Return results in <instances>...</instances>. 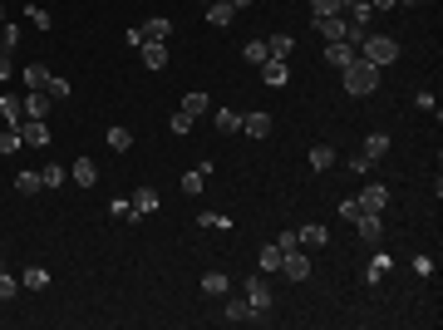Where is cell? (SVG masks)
Here are the masks:
<instances>
[{
  "label": "cell",
  "mask_w": 443,
  "mask_h": 330,
  "mask_svg": "<svg viewBox=\"0 0 443 330\" xmlns=\"http://www.w3.org/2000/svg\"><path fill=\"white\" fill-rule=\"evenodd\" d=\"M45 94H50V99H69V79H54V74H50V84H45Z\"/></svg>",
  "instance_id": "cell-40"
},
{
  "label": "cell",
  "mask_w": 443,
  "mask_h": 330,
  "mask_svg": "<svg viewBox=\"0 0 443 330\" xmlns=\"http://www.w3.org/2000/svg\"><path fill=\"white\" fill-rule=\"evenodd\" d=\"M291 50H296L291 35H271V40H266V55H271V59H291Z\"/></svg>",
  "instance_id": "cell-21"
},
{
  "label": "cell",
  "mask_w": 443,
  "mask_h": 330,
  "mask_svg": "<svg viewBox=\"0 0 443 330\" xmlns=\"http://www.w3.org/2000/svg\"><path fill=\"white\" fill-rule=\"evenodd\" d=\"M350 59H355V45H350V40H330V45H326V64H330V69H345Z\"/></svg>",
  "instance_id": "cell-11"
},
{
  "label": "cell",
  "mask_w": 443,
  "mask_h": 330,
  "mask_svg": "<svg viewBox=\"0 0 443 330\" xmlns=\"http://www.w3.org/2000/svg\"><path fill=\"white\" fill-rule=\"evenodd\" d=\"M330 163H335V148H330V143H316V148H311V168H316V173H326Z\"/></svg>",
  "instance_id": "cell-26"
},
{
  "label": "cell",
  "mask_w": 443,
  "mask_h": 330,
  "mask_svg": "<svg viewBox=\"0 0 443 330\" xmlns=\"http://www.w3.org/2000/svg\"><path fill=\"white\" fill-rule=\"evenodd\" d=\"M128 203H133V222H138V217H148V212H158V188H138V193H133Z\"/></svg>",
  "instance_id": "cell-12"
},
{
  "label": "cell",
  "mask_w": 443,
  "mask_h": 330,
  "mask_svg": "<svg viewBox=\"0 0 443 330\" xmlns=\"http://www.w3.org/2000/svg\"><path fill=\"white\" fill-rule=\"evenodd\" d=\"M64 178H69V168H59V163H45V168H40V183H45V188H59Z\"/></svg>",
  "instance_id": "cell-29"
},
{
  "label": "cell",
  "mask_w": 443,
  "mask_h": 330,
  "mask_svg": "<svg viewBox=\"0 0 443 330\" xmlns=\"http://www.w3.org/2000/svg\"><path fill=\"white\" fill-rule=\"evenodd\" d=\"M15 291H20V281H15V276L0 266V301H15Z\"/></svg>",
  "instance_id": "cell-38"
},
{
  "label": "cell",
  "mask_w": 443,
  "mask_h": 330,
  "mask_svg": "<svg viewBox=\"0 0 443 330\" xmlns=\"http://www.w3.org/2000/svg\"><path fill=\"white\" fill-rule=\"evenodd\" d=\"M50 104H54V99H50L45 89H30V94H25V118H45Z\"/></svg>",
  "instance_id": "cell-15"
},
{
  "label": "cell",
  "mask_w": 443,
  "mask_h": 330,
  "mask_svg": "<svg viewBox=\"0 0 443 330\" xmlns=\"http://www.w3.org/2000/svg\"><path fill=\"white\" fill-rule=\"evenodd\" d=\"M50 281H54V276H50L45 266H30V271H20V286H25V291H45Z\"/></svg>",
  "instance_id": "cell-20"
},
{
  "label": "cell",
  "mask_w": 443,
  "mask_h": 330,
  "mask_svg": "<svg viewBox=\"0 0 443 330\" xmlns=\"http://www.w3.org/2000/svg\"><path fill=\"white\" fill-rule=\"evenodd\" d=\"M0 50H5V55H10V45H5V30H0Z\"/></svg>",
  "instance_id": "cell-52"
},
{
  "label": "cell",
  "mask_w": 443,
  "mask_h": 330,
  "mask_svg": "<svg viewBox=\"0 0 443 330\" xmlns=\"http://www.w3.org/2000/svg\"><path fill=\"white\" fill-rule=\"evenodd\" d=\"M316 30H321V40H345L350 20L345 15H326V20H316Z\"/></svg>",
  "instance_id": "cell-14"
},
{
  "label": "cell",
  "mask_w": 443,
  "mask_h": 330,
  "mask_svg": "<svg viewBox=\"0 0 443 330\" xmlns=\"http://www.w3.org/2000/svg\"><path fill=\"white\" fill-rule=\"evenodd\" d=\"M202 188H207L202 173H183V193H188V198H202Z\"/></svg>",
  "instance_id": "cell-35"
},
{
  "label": "cell",
  "mask_w": 443,
  "mask_h": 330,
  "mask_svg": "<svg viewBox=\"0 0 443 330\" xmlns=\"http://www.w3.org/2000/svg\"><path fill=\"white\" fill-rule=\"evenodd\" d=\"M197 222L212 227V232H226V227H231V217H222V212H197Z\"/></svg>",
  "instance_id": "cell-39"
},
{
  "label": "cell",
  "mask_w": 443,
  "mask_h": 330,
  "mask_svg": "<svg viewBox=\"0 0 443 330\" xmlns=\"http://www.w3.org/2000/svg\"><path fill=\"white\" fill-rule=\"evenodd\" d=\"M399 0H369V10H394Z\"/></svg>",
  "instance_id": "cell-50"
},
{
  "label": "cell",
  "mask_w": 443,
  "mask_h": 330,
  "mask_svg": "<svg viewBox=\"0 0 443 330\" xmlns=\"http://www.w3.org/2000/svg\"><path fill=\"white\" fill-rule=\"evenodd\" d=\"M355 50H359V59H369L374 69H384V64L399 59V40H394V35H364Z\"/></svg>",
  "instance_id": "cell-2"
},
{
  "label": "cell",
  "mask_w": 443,
  "mask_h": 330,
  "mask_svg": "<svg viewBox=\"0 0 443 330\" xmlns=\"http://www.w3.org/2000/svg\"><path fill=\"white\" fill-rule=\"evenodd\" d=\"M231 5H236V10H246V5H251V0H231Z\"/></svg>",
  "instance_id": "cell-51"
},
{
  "label": "cell",
  "mask_w": 443,
  "mask_h": 330,
  "mask_svg": "<svg viewBox=\"0 0 443 330\" xmlns=\"http://www.w3.org/2000/svg\"><path fill=\"white\" fill-rule=\"evenodd\" d=\"M69 178H74L79 188H94V183H99V168H94V158H74V168H69Z\"/></svg>",
  "instance_id": "cell-13"
},
{
  "label": "cell",
  "mask_w": 443,
  "mask_h": 330,
  "mask_svg": "<svg viewBox=\"0 0 443 330\" xmlns=\"http://www.w3.org/2000/svg\"><path fill=\"white\" fill-rule=\"evenodd\" d=\"M256 69H261V84H271V89H286V84H291V64H286V59H271V55H266Z\"/></svg>",
  "instance_id": "cell-6"
},
{
  "label": "cell",
  "mask_w": 443,
  "mask_h": 330,
  "mask_svg": "<svg viewBox=\"0 0 443 330\" xmlns=\"http://www.w3.org/2000/svg\"><path fill=\"white\" fill-rule=\"evenodd\" d=\"M340 74H345V89H350L355 99H364V94H374V89H379V69H374L369 59H359V55H355Z\"/></svg>",
  "instance_id": "cell-1"
},
{
  "label": "cell",
  "mask_w": 443,
  "mask_h": 330,
  "mask_svg": "<svg viewBox=\"0 0 443 330\" xmlns=\"http://www.w3.org/2000/svg\"><path fill=\"white\" fill-rule=\"evenodd\" d=\"M350 5H355V0H340V10H350Z\"/></svg>",
  "instance_id": "cell-53"
},
{
  "label": "cell",
  "mask_w": 443,
  "mask_h": 330,
  "mask_svg": "<svg viewBox=\"0 0 443 330\" xmlns=\"http://www.w3.org/2000/svg\"><path fill=\"white\" fill-rule=\"evenodd\" d=\"M355 227H359V237H364V241H379V237H384L379 212H359V217H355Z\"/></svg>",
  "instance_id": "cell-16"
},
{
  "label": "cell",
  "mask_w": 443,
  "mask_h": 330,
  "mask_svg": "<svg viewBox=\"0 0 443 330\" xmlns=\"http://www.w3.org/2000/svg\"><path fill=\"white\" fill-rule=\"evenodd\" d=\"M212 118H217V133H236V128H241L236 109H212Z\"/></svg>",
  "instance_id": "cell-31"
},
{
  "label": "cell",
  "mask_w": 443,
  "mask_h": 330,
  "mask_svg": "<svg viewBox=\"0 0 443 330\" xmlns=\"http://www.w3.org/2000/svg\"><path fill=\"white\" fill-rule=\"evenodd\" d=\"M20 79H25L30 89H45V84H50V69H45V64H30V69H25Z\"/></svg>",
  "instance_id": "cell-33"
},
{
  "label": "cell",
  "mask_w": 443,
  "mask_h": 330,
  "mask_svg": "<svg viewBox=\"0 0 443 330\" xmlns=\"http://www.w3.org/2000/svg\"><path fill=\"white\" fill-rule=\"evenodd\" d=\"M30 25H40V30H50V25H54V15H50V10H40V5H30Z\"/></svg>",
  "instance_id": "cell-43"
},
{
  "label": "cell",
  "mask_w": 443,
  "mask_h": 330,
  "mask_svg": "<svg viewBox=\"0 0 443 330\" xmlns=\"http://www.w3.org/2000/svg\"><path fill=\"white\" fill-rule=\"evenodd\" d=\"M109 148H113V153H128V148H133V133H128L123 123H113V128H109Z\"/></svg>",
  "instance_id": "cell-27"
},
{
  "label": "cell",
  "mask_w": 443,
  "mask_h": 330,
  "mask_svg": "<svg viewBox=\"0 0 443 330\" xmlns=\"http://www.w3.org/2000/svg\"><path fill=\"white\" fill-rule=\"evenodd\" d=\"M109 212H113V217H123V222H133V203H128V198H113Z\"/></svg>",
  "instance_id": "cell-42"
},
{
  "label": "cell",
  "mask_w": 443,
  "mask_h": 330,
  "mask_svg": "<svg viewBox=\"0 0 443 330\" xmlns=\"http://www.w3.org/2000/svg\"><path fill=\"white\" fill-rule=\"evenodd\" d=\"M384 271H389V256H374V261H369V276H364V281L374 286V281H384Z\"/></svg>",
  "instance_id": "cell-41"
},
{
  "label": "cell",
  "mask_w": 443,
  "mask_h": 330,
  "mask_svg": "<svg viewBox=\"0 0 443 330\" xmlns=\"http://www.w3.org/2000/svg\"><path fill=\"white\" fill-rule=\"evenodd\" d=\"M276 246H281V251H296V246H301V232H281Z\"/></svg>",
  "instance_id": "cell-46"
},
{
  "label": "cell",
  "mask_w": 443,
  "mask_h": 330,
  "mask_svg": "<svg viewBox=\"0 0 443 330\" xmlns=\"http://www.w3.org/2000/svg\"><path fill=\"white\" fill-rule=\"evenodd\" d=\"M345 20H350V25H359V30H369V20H374V10H369V0H355Z\"/></svg>",
  "instance_id": "cell-24"
},
{
  "label": "cell",
  "mask_w": 443,
  "mask_h": 330,
  "mask_svg": "<svg viewBox=\"0 0 443 330\" xmlns=\"http://www.w3.org/2000/svg\"><path fill=\"white\" fill-rule=\"evenodd\" d=\"M241 133H246V138H266V133H271V113L251 109L246 118H241Z\"/></svg>",
  "instance_id": "cell-10"
},
{
  "label": "cell",
  "mask_w": 443,
  "mask_h": 330,
  "mask_svg": "<svg viewBox=\"0 0 443 330\" xmlns=\"http://www.w3.org/2000/svg\"><path fill=\"white\" fill-rule=\"evenodd\" d=\"M350 163V173H374V158H364V153H355V158H345Z\"/></svg>",
  "instance_id": "cell-44"
},
{
  "label": "cell",
  "mask_w": 443,
  "mask_h": 330,
  "mask_svg": "<svg viewBox=\"0 0 443 330\" xmlns=\"http://www.w3.org/2000/svg\"><path fill=\"white\" fill-rule=\"evenodd\" d=\"M0 20H5V5H0Z\"/></svg>",
  "instance_id": "cell-55"
},
{
  "label": "cell",
  "mask_w": 443,
  "mask_h": 330,
  "mask_svg": "<svg viewBox=\"0 0 443 330\" xmlns=\"http://www.w3.org/2000/svg\"><path fill=\"white\" fill-rule=\"evenodd\" d=\"M399 5H419V0H399Z\"/></svg>",
  "instance_id": "cell-54"
},
{
  "label": "cell",
  "mask_w": 443,
  "mask_h": 330,
  "mask_svg": "<svg viewBox=\"0 0 443 330\" xmlns=\"http://www.w3.org/2000/svg\"><path fill=\"white\" fill-rule=\"evenodd\" d=\"M183 113H192V118H202V113H212V99H207V94L197 89V94H188V99H183Z\"/></svg>",
  "instance_id": "cell-23"
},
{
  "label": "cell",
  "mask_w": 443,
  "mask_h": 330,
  "mask_svg": "<svg viewBox=\"0 0 443 330\" xmlns=\"http://www.w3.org/2000/svg\"><path fill=\"white\" fill-rule=\"evenodd\" d=\"M281 256H286V251H281L276 241H266V246H261V271H281Z\"/></svg>",
  "instance_id": "cell-30"
},
{
  "label": "cell",
  "mask_w": 443,
  "mask_h": 330,
  "mask_svg": "<svg viewBox=\"0 0 443 330\" xmlns=\"http://www.w3.org/2000/svg\"><path fill=\"white\" fill-rule=\"evenodd\" d=\"M222 321H231V326H236V321H251V326H266L271 316H261V311H251V301H246V296H226V301H222Z\"/></svg>",
  "instance_id": "cell-3"
},
{
  "label": "cell",
  "mask_w": 443,
  "mask_h": 330,
  "mask_svg": "<svg viewBox=\"0 0 443 330\" xmlns=\"http://www.w3.org/2000/svg\"><path fill=\"white\" fill-rule=\"evenodd\" d=\"M10 79H15V64H10V55L0 50V84H10Z\"/></svg>",
  "instance_id": "cell-49"
},
{
  "label": "cell",
  "mask_w": 443,
  "mask_h": 330,
  "mask_svg": "<svg viewBox=\"0 0 443 330\" xmlns=\"http://www.w3.org/2000/svg\"><path fill=\"white\" fill-rule=\"evenodd\" d=\"M138 55H143V64H148V69H168V45H163V40H143V45H138Z\"/></svg>",
  "instance_id": "cell-8"
},
{
  "label": "cell",
  "mask_w": 443,
  "mask_h": 330,
  "mask_svg": "<svg viewBox=\"0 0 443 330\" xmlns=\"http://www.w3.org/2000/svg\"><path fill=\"white\" fill-rule=\"evenodd\" d=\"M0 153H5V158L20 153V133H15V128H0Z\"/></svg>",
  "instance_id": "cell-37"
},
{
  "label": "cell",
  "mask_w": 443,
  "mask_h": 330,
  "mask_svg": "<svg viewBox=\"0 0 443 330\" xmlns=\"http://www.w3.org/2000/svg\"><path fill=\"white\" fill-rule=\"evenodd\" d=\"M359 207H364V212H384V207H389V188H384V183H369V188L359 193Z\"/></svg>",
  "instance_id": "cell-9"
},
{
  "label": "cell",
  "mask_w": 443,
  "mask_h": 330,
  "mask_svg": "<svg viewBox=\"0 0 443 330\" xmlns=\"http://www.w3.org/2000/svg\"><path fill=\"white\" fill-rule=\"evenodd\" d=\"M241 59H246V64H261V59H266V40H246V45H241Z\"/></svg>",
  "instance_id": "cell-32"
},
{
  "label": "cell",
  "mask_w": 443,
  "mask_h": 330,
  "mask_svg": "<svg viewBox=\"0 0 443 330\" xmlns=\"http://www.w3.org/2000/svg\"><path fill=\"white\" fill-rule=\"evenodd\" d=\"M5 128H15L20 143H30V148H50V123L45 118H20V123H5Z\"/></svg>",
  "instance_id": "cell-4"
},
{
  "label": "cell",
  "mask_w": 443,
  "mask_h": 330,
  "mask_svg": "<svg viewBox=\"0 0 443 330\" xmlns=\"http://www.w3.org/2000/svg\"><path fill=\"white\" fill-rule=\"evenodd\" d=\"M414 271H419V276H434V256L419 251V256H414Z\"/></svg>",
  "instance_id": "cell-48"
},
{
  "label": "cell",
  "mask_w": 443,
  "mask_h": 330,
  "mask_svg": "<svg viewBox=\"0 0 443 330\" xmlns=\"http://www.w3.org/2000/svg\"><path fill=\"white\" fill-rule=\"evenodd\" d=\"M20 118H25V99L0 94V123H20Z\"/></svg>",
  "instance_id": "cell-18"
},
{
  "label": "cell",
  "mask_w": 443,
  "mask_h": 330,
  "mask_svg": "<svg viewBox=\"0 0 443 330\" xmlns=\"http://www.w3.org/2000/svg\"><path fill=\"white\" fill-rule=\"evenodd\" d=\"M326 15H340V0H311V20H326Z\"/></svg>",
  "instance_id": "cell-36"
},
{
  "label": "cell",
  "mask_w": 443,
  "mask_h": 330,
  "mask_svg": "<svg viewBox=\"0 0 443 330\" xmlns=\"http://www.w3.org/2000/svg\"><path fill=\"white\" fill-rule=\"evenodd\" d=\"M231 15H236V5H231V0H212V5H207V25H231Z\"/></svg>",
  "instance_id": "cell-19"
},
{
  "label": "cell",
  "mask_w": 443,
  "mask_h": 330,
  "mask_svg": "<svg viewBox=\"0 0 443 330\" xmlns=\"http://www.w3.org/2000/svg\"><path fill=\"white\" fill-rule=\"evenodd\" d=\"M138 30H143V40H168V35H173V20H168V15H153V20H143Z\"/></svg>",
  "instance_id": "cell-17"
},
{
  "label": "cell",
  "mask_w": 443,
  "mask_h": 330,
  "mask_svg": "<svg viewBox=\"0 0 443 330\" xmlns=\"http://www.w3.org/2000/svg\"><path fill=\"white\" fill-rule=\"evenodd\" d=\"M281 276H291V281H306V276H311V256H306V246H296V251L281 256Z\"/></svg>",
  "instance_id": "cell-7"
},
{
  "label": "cell",
  "mask_w": 443,
  "mask_h": 330,
  "mask_svg": "<svg viewBox=\"0 0 443 330\" xmlns=\"http://www.w3.org/2000/svg\"><path fill=\"white\" fill-rule=\"evenodd\" d=\"M241 296L251 301V311L271 316V286H266V276H241Z\"/></svg>",
  "instance_id": "cell-5"
},
{
  "label": "cell",
  "mask_w": 443,
  "mask_h": 330,
  "mask_svg": "<svg viewBox=\"0 0 443 330\" xmlns=\"http://www.w3.org/2000/svg\"><path fill=\"white\" fill-rule=\"evenodd\" d=\"M384 153H389V133H369V138H364V158H374V163H379Z\"/></svg>",
  "instance_id": "cell-25"
},
{
  "label": "cell",
  "mask_w": 443,
  "mask_h": 330,
  "mask_svg": "<svg viewBox=\"0 0 443 330\" xmlns=\"http://www.w3.org/2000/svg\"><path fill=\"white\" fill-rule=\"evenodd\" d=\"M40 188H45V183H40V173H20V178H15V193H25V198H35Z\"/></svg>",
  "instance_id": "cell-34"
},
{
  "label": "cell",
  "mask_w": 443,
  "mask_h": 330,
  "mask_svg": "<svg viewBox=\"0 0 443 330\" xmlns=\"http://www.w3.org/2000/svg\"><path fill=\"white\" fill-rule=\"evenodd\" d=\"M173 133H192V113H183V109L173 113Z\"/></svg>",
  "instance_id": "cell-47"
},
{
  "label": "cell",
  "mask_w": 443,
  "mask_h": 330,
  "mask_svg": "<svg viewBox=\"0 0 443 330\" xmlns=\"http://www.w3.org/2000/svg\"><path fill=\"white\" fill-rule=\"evenodd\" d=\"M202 291H207V296H226V291H231V281H226L222 271H207V276H202Z\"/></svg>",
  "instance_id": "cell-28"
},
{
  "label": "cell",
  "mask_w": 443,
  "mask_h": 330,
  "mask_svg": "<svg viewBox=\"0 0 443 330\" xmlns=\"http://www.w3.org/2000/svg\"><path fill=\"white\" fill-rule=\"evenodd\" d=\"M359 212H364V207H359V198H345V203H340V217H345V222H355Z\"/></svg>",
  "instance_id": "cell-45"
},
{
  "label": "cell",
  "mask_w": 443,
  "mask_h": 330,
  "mask_svg": "<svg viewBox=\"0 0 443 330\" xmlns=\"http://www.w3.org/2000/svg\"><path fill=\"white\" fill-rule=\"evenodd\" d=\"M326 241H330V232H326L321 222H311V227H301V246H316V251H321Z\"/></svg>",
  "instance_id": "cell-22"
}]
</instances>
